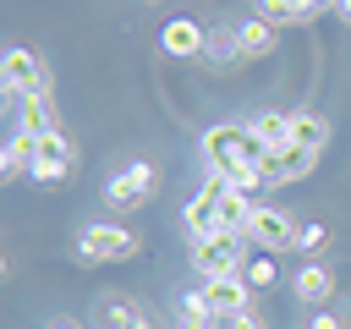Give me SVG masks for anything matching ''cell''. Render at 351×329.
<instances>
[{
	"instance_id": "cell-1",
	"label": "cell",
	"mask_w": 351,
	"mask_h": 329,
	"mask_svg": "<svg viewBox=\"0 0 351 329\" xmlns=\"http://www.w3.org/2000/svg\"><path fill=\"white\" fill-rule=\"evenodd\" d=\"M203 159H208V175H219V181H230L241 192H258L269 148L252 137L247 121L241 126L236 121H214V126H203Z\"/></svg>"
},
{
	"instance_id": "cell-2",
	"label": "cell",
	"mask_w": 351,
	"mask_h": 329,
	"mask_svg": "<svg viewBox=\"0 0 351 329\" xmlns=\"http://www.w3.org/2000/svg\"><path fill=\"white\" fill-rule=\"evenodd\" d=\"M137 252H143V236H137L132 225H115V219H93V225H82L77 241H71V258H77L82 269H99V263H132Z\"/></svg>"
},
{
	"instance_id": "cell-3",
	"label": "cell",
	"mask_w": 351,
	"mask_h": 329,
	"mask_svg": "<svg viewBox=\"0 0 351 329\" xmlns=\"http://www.w3.org/2000/svg\"><path fill=\"white\" fill-rule=\"evenodd\" d=\"M247 236L241 230H208L197 241H186V263L197 269V280H214V274H241L247 263Z\"/></svg>"
},
{
	"instance_id": "cell-4",
	"label": "cell",
	"mask_w": 351,
	"mask_h": 329,
	"mask_svg": "<svg viewBox=\"0 0 351 329\" xmlns=\"http://www.w3.org/2000/svg\"><path fill=\"white\" fill-rule=\"evenodd\" d=\"M159 197V164L154 159H132V164H121L110 181H104V203L115 208V214H137V208H148Z\"/></svg>"
},
{
	"instance_id": "cell-5",
	"label": "cell",
	"mask_w": 351,
	"mask_h": 329,
	"mask_svg": "<svg viewBox=\"0 0 351 329\" xmlns=\"http://www.w3.org/2000/svg\"><path fill=\"white\" fill-rule=\"evenodd\" d=\"M296 225H302V219H291L285 208H274V203H252V214H247L241 236H247V247H252V252L280 258V252H291V247H296Z\"/></svg>"
},
{
	"instance_id": "cell-6",
	"label": "cell",
	"mask_w": 351,
	"mask_h": 329,
	"mask_svg": "<svg viewBox=\"0 0 351 329\" xmlns=\"http://www.w3.org/2000/svg\"><path fill=\"white\" fill-rule=\"evenodd\" d=\"M0 88H5V99L44 93V88H49V66H44V55L27 49V44H11V49L0 55Z\"/></svg>"
},
{
	"instance_id": "cell-7",
	"label": "cell",
	"mask_w": 351,
	"mask_h": 329,
	"mask_svg": "<svg viewBox=\"0 0 351 329\" xmlns=\"http://www.w3.org/2000/svg\"><path fill=\"white\" fill-rule=\"evenodd\" d=\"M71 170H77V143L66 137V132H49V137H38V159H33V186H44V192H55V186H66L71 181Z\"/></svg>"
},
{
	"instance_id": "cell-8",
	"label": "cell",
	"mask_w": 351,
	"mask_h": 329,
	"mask_svg": "<svg viewBox=\"0 0 351 329\" xmlns=\"http://www.w3.org/2000/svg\"><path fill=\"white\" fill-rule=\"evenodd\" d=\"M219 197H225V181L219 175H208L192 197H186V208H181V230H186V241H197V236H208V230H225L219 225Z\"/></svg>"
},
{
	"instance_id": "cell-9",
	"label": "cell",
	"mask_w": 351,
	"mask_h": 329,
	"mask_svg": "<svg viewBox=\"0 0 351 329\" xmlns=\"http://www.w3.org/2000/svg\"><path fill=\"white\" fill-rule=\"evenodd\" d=\"M5 104H11V132H27V137L60 132V104H55L49 88L44 93H27V99H5Z\"/></svg>"
},
{
	"instance_id": "cell-10",
	"label": "cell",
	"mask_w": 351,
	"mask_h": 329,
	"mask_svg": "<svg viewBox=\"0 0 351 329\" xmlns=\"http://www.w3.org/2000/svg\"><path fill=\"white\" fill-rule=\"evenodd\" d=\"M318 148H296V143H285V148H274L269 159H263V186H296V181H307L313 170H318Z\"/></svg>"
},
{
	"instance_id": "cell-11",
	"label": "cell",
	"mask_w": 351,
	"mask_h": 329,
	"mask_svg": "<svg viewBox=\"0 0 351 329\" xmlns=\"http://www.w3.org/2000/svg\"><path fill=\"white\" fill-rule=\"evenodd\" d=\"M197 296L208 302V313H214L219 324L252 307V291H247V280H241V274H214V280H197Z\"/></svg>"
},
{
	"instance_id": "cell-12",
	"label": "cell",
	"mask_w": 351,
	"mask_h": 329,
	"mask_svg": "<svg viewBox=\"0 0 351 329\" xmlns=\"http://www.w3.org/2000/svg\"><path fill=\"white\" fill-rule=\"evenodd\" d=\"M143 324H148V313L137 296H126V291L93 296V329H143Z\"/></svg>"
},
{
	"instance_id": "cell-13",
	"label": "cell",
	"mask_w": 351,
	"mask_h": 329,
	"mask_svg": "<svg viewBox=\"0 0 351 329\" xmlns=\"http://www.w3.org/2000/svg\"><path fill=\"white\" fill-rule=\"evenodd\" d=\"M291 296H296V307H324V302L335 296V269L318 263V258H307V263L291 274Z\"/></svg>"
},
{
	"instance_id": "cell-14",
	"label": "cell",
	"mask_w": 351,
	"mask_h": 329,
	"mask_svg": "<svg viewBox=\"0 0 351 329\" xmlns=\"http://www.w3.org/2000/svg\"><path fill=\"white\" fill-rule=\"evenodd\" d=\"M230 38H236V49H241V66H252V60H269V55L280 49V33H274L263 16H241V22L230 27Z\"/></svg>"
},
{
	"instance_id": "cell-15",
	"label": "cell",
	"mask_w": 351,
	"mask_h": 329,
	"mask_svg": "<svg viewBox=\"0 0 351 329\" xmlns=\"http://www.w3.org/2000/svg\"><path fill=\"white\" fill-rule=\"evenodd\" d=\"M203 44H208V33H203L192 16H176V22H165V33H159V49H165L170 60H203Z\"/></svg>"
},
{
	"instance_id": "cell-16",
	"label": "cell",
	"mask_w": 351,
	"mask_h": 329,
	"mask_svg": "<svg viewBox=\"0 0 351 329\" xmlns=\"http://www.w3.org/2000/svg\"><path fill=\"white\" fill-rule=\"evenodd\" d=\"M247 126H252V137H258V143H263L269 154L291 143V115H285V110H258V115H252Z\"/></svg>"
},
{
	"instance_id": "cell-17",
	"label": "cell",
	"mask_w": 351,
	"mask_h": 329,
	"mask_svg": "<svg viewBox=\"0 0 351 329\" xmlns=\"http://www.w3.org/2000/svg\"><path fill=\"white\" fill-rule=\"evenodd\" d=\"M291 143L324 154V148H329V121H324L318 110H296V115H291Z\"/></svg>"
},
{
	"instance_id": "cell-18",
	"label": "cell",
	"mask_w": 351,
	"mask_h": 329,
	"mask_svg": "<svg viewBox=\"0 0 351 329\" xmlns=\"http://www.w3.org/2000/svg\"><path fill=\"white\" fill-rule=\"evenodd\" d=\"M33 159H38V137L11 132V137H5V154H0V170H5V175H33Z\"/></svg>"
},
{
	"instance_id": "cell-19",
	"label": "cell",
	"mask_w": 351,
	"mask_h": 329,
	"mask_svg": "<svg viewBox=\"0 0 351 329\" xmlns=\"http://www.w3.org/2000/svg\"><path fill=\"white\" fill-rule=\"evenodd\" d=\"M170 329H225V324L208 313V302H203L197 291H186V296L176 302V324H170Z\"/></svg>"
},
{
	"instance_id": "cell-20",
	"label": "cell",
	"mask_w": 351,
	"mask_h": 329,
	"mask_svg": "<svg viewBox=\"0 0 351 329\" xmlns=\"http://www.w3.org/2000/svg\"><path fill=\"white\" fill-rule=\"evenodd\" d=\"M241 280H247V291H252V296H263V291H274V285H280V263H274L269 252H252V258L241 263Z\"/></svg>"
},
{
	"instance_id": "cell-21",
	"label": "cell",
	"mask_w": 351,
	"mask_h": 329,
	"mask_svg": "<svg viewBox=\"0 0 351 329\" xmlns=\"http://www.w3.org/2000/svg\"><path fill=\"white\" fill-rule=\"evenodd\" d=\"M203 66H208V71H236V66H241L236 38H230V33H208V44H203Z\"/></svg>"
},
{
	"instance_id": "cell-22",
	"label": "cell",
	"mask_w": 351,
	"mask_h": 329,
	"mask_svg": "<svg viewBox=\"0 0 351 329\" xmlns=\"http://www.w3.org/2000/svg\"><path fill=\"white\" fill-rule=\"evenodd\" d=\"M252 203H258L252 192H241V186H230V181H225V197H219V225H225V230H241V225H247V214H252Z\"/></svg>"
},
{
	"instance_id": "cell-23",
	"label": "cell",
	"mask_w": 351,
	"mask_h": 329,
	"mask_svg": "<svg viewBox=\"0 0 351 329\" xmlns=\"http://www.w3.org/2000/svg\"><path fill=\"white\" fill-rule=\"evenodd\" d=\"M252 16H263L274 33L280 27H296L302 22V11H296V0H252Z\"/></svg>"
},
{
	"instance_id": "cell-24",
	"label": "cell",
	"mask_w": 351,
	"mask_h": 329,
	"mask_svg": "<svg viewBox=\"0 0 351 329\" xmlns=\"http://www.w3.org/2000/svg\"><path fill=\"white\" fill-rule=\"evenodd\" d=\"M324 247H329V225H324V219H302V225H296V247H291V252L318 258Z\"/></svg>"
},
{
	"instance_id": "cell-25",
	"label": "cell",
	"mask_w": 351,
	"mask_h": 329,
	"mask_svg": "<svg viewBox=\"0 0 351 329\" xmlns=\"http://www.w3.org/2000/svg\"><path fill=\"white\" fill-rule=\"evenodd\" d=\"M307 329H351V318H346V313H329V307H318V313L307 318Z\"/></svg>"
},
{
	"instance_id": "cell-26",
	"label": "cell",
	"mask_w": 351,
	"mask_h": 329,
	"mask_svg": "<svg viewBox=\"0 0 351 329\" xmlns=\"http://www.w3.org/2000/svg\"><path fill=\"white\" fill-rule=\"evenodd\" d=\"M225 329H269V318H263L258 307H247V313H236V318H225Z\"/></svg>"
},
{
	"instance_id": "cell-27",
	"label": "cell",
	"mask_w": 351,
	"mask_h": 329,
	"mask_svg": "<svg viewBox=\"0 0 351 329\" xmlns=\"http://www.w3.org/2000/svg\"><path fill=\"white\" fill-rule=\"evenodd\" d=\"M296 11H302V22H313V16L335 11V0H296Z\"/></svg>"
},
{
	"instance_id": "cell-28",
	"label": "cell",
	"mask_w": 351,
	"mask_h": 329,
	"mask_svg": "<svg viewBox=\"0 0 351 329\" xmlns=\"http://www.w3.org/2000/svg\"><path fill=\"white\" fill-rule=\"evenodd\" d=\"M44 329H88V324H82V318H49Z\"/></svg>"
},
{
	"instance_id": "cell-29",
	"label": "cell",
	"mask_w": 351,
	"mask_h": 329,
	"mask_svg": "<svg viewBox=\"0 0 351 329\" xmlns=\"http://www.w3.org/2000/svg\"><path fill=\"white\" fill-rule=\"evenodd\" d=\"M335 16H340V22L351 27V0H335Z\"/></svg>"
},
{
	"instance_id": "cell-30",
	"label": "cell",
	"mask_w": 351,
	"mask_h": 329,
	"mask_svg": "<svg viewBox=\"0 0 351 329\" xmlns=\"http://www.w3.org/2000/svg\"><path fill=\"white\" fill-rule=\"evenodd\" d=\"M143 5H165V0H143Z\"/></svg>"
},
{
	"instance_id": "cell-31",
	"label": "cell",
	"mask_w": 351,
	"mask_h": 329,
	"mask_svg": "<svg viewBox=\"0 0 351 329\" xmlns=\"http://www.w3.org/2000/svg\"><path fill=\"white\" fill-rule=\"evenodd\" d=\"M143 329H154V324H143Z\"/></svg>"
}]
</instances>
